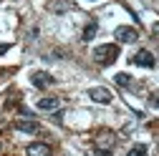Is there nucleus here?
I'll use <instances>...</instances> for the list:
<instances>
[{
    "label": "nucleus",
    "instance_id": "obj_1",
    "mask_svg": "<svg viewBox=\"0 0 159 156\" xmlns=\"http://www.w3.org/2000/svg\"><path fill=\"white\" fill-rule=\"evenodd\" d=\"M116 58H119V46H114V43H106V46L93 48V61H96V63H101V66L114 63Z\"/></svg>",
    "mask_w": 159,
    "mask_h": 156
},
{
    "label": "nucleus",
    "instance_id": "obj_2",
    "mask_svg": "<svg viewBox=\"0 0 159 156\" xmlns=\"http://www.w3.org/2000/svg\"><path fill=\"white\" fill-rule=\"evenodd\" d=\"M114 38H116L119 43H134V41H139V30L136 28H129V25H119L114 30Z\"/></svg>",
    "mask_w": 159,
    "mask_h": 156
},
{
    "label": "nucleus",
    "instance_id": "obj_3",
    "mask_svg": "<svg viewBox=\"0 0 159 156\" xmlns=\"http://www.w3.org/2000/svg\"><path fill=\"white\" fill-rule=\"evenodd\" d=\"M89 98L91 101H96V103H111V91L109 88H101V86H96V88H91L89 91Z\"/></svg>",
    "mask_w": 159,
    "mask_h": 156
},
{
    "label": "nucleus",
    "instance_id": "obj_4",
    "mask_svg": "<svg viewBox=\"0 0 159 156\" xmlns=\"http://www.w3.org/2000/svg\"><path fill=\"white\" fill-rule=\"evenodd\" d=\"M30 83H33L35 88H48V86L53 83V76H51V73H46V71H35V73H33V78H30Z\"/></svg>",
    "mask_w": 159,
    "mask_h": 156
},
{
    "label": "nucleus",
    "instance_id": "obj_5",
    "mask_svg": "<svg viewBox=\"0 0 159 156\" xmlns=\"http://www.w3.org/2000/svg\"><path fill=\"white\" fill-rule=\"evenodd\" d=\"M131 63H134V66H142V68H152V66H154V55H152L149 50H139V53L131 58Z\"/></svg>",
    "mask_w": 159,
    "mask_h": 156
},
{
    "label": "nucleus",
    "instance_id": "obj_6",
    "mask_svg": "<svg viewBox=\"0 0 159 156\" xmlns=\"http://www.w3.org/2000/svg\"><path fill=\"white\" fill-rule=\"evenodd\" d=\"M38 108H41V111H58V108H61V98H56V96L41 98V101H38Z\"/></svg>",
    "mask_w": 159,
    "mask_h": 156
},
{
    "label": "nucleus",
    "instance_id": "obj_7",
    "mask_svg": "<svg viewBox=\"0 0 159 156\" xmlns=\"http://www.w3.org/2000/svg\"><path fill=\"white\" fill-rule=\"evenodd\" d=\"M15 128H18V131H23V133H38V131H41V126H38L35 121H30V119H28V121H25V119H23V121H18Z\"/></svg>",
    "mask_w": 159,
    "mask_h": 156
},
{
    "label": "nucleus",
    "instance_id": "obj_8",
    "mask_svg": "<svg viewBox=\"0 0 159 156\" xmlns=\"http://www.w3.org/2000/svg\"><path fill=\"white\" fill-rule=\"evenodd\" d=\"M28 156H51V146L48 144H30Z\"/></svg>",
    "mask_w": 159,
    "mask_h": 156
},
{
    "label": "nucleus",
    "instance_id": "obj_9",
    "mask_svg": "<svg viewBox=\"0 0 159 156\" xmlns=\"http://www.w3.org/2000/svg\"><path fill=\"white\" fill-rule=\"evenodd\" d=\"M111 146H114V133H101L96 139V149L98 151H109Z\"/></svg>",
    "mask_w": 159,
    "mask_h": 156
},
{
    "label": "nucleus",
    "instance_id": "obj_10",
    "mask_svg": "<svg viewBox=\"0 0 159 156\" xmlns=\"http://www.w3.org/2000/svg\"><path fill=\"white\" fill-rule=\"evenodd\" d=\"M114 81H116L119 86L129 88V86H131V76H129V73H116V76H114Z\"/></svg>",
    "mask_w": 159,
    "mask_h": 156
},
{
    "label": "nucleus",
    "instance_id": "obj_11",
    "mask_svg": "<svg viewBox=\"0 0 159 156\" xmlns=\"http://www.w3.org/2000/svg\"><path fill=\"white\" fill-rule=\"evenodd\" d=\"M96 30H98V25H96V23H89V25L84 28V41H91V38L96 35Z\"/></svg>",
    "mask_w": 159,
    "mask_h": 156
},
{
    "label": "nucleus",
    "instance_id": "obj_12",
    "mask_svg": "<svg viewBox=\"0 0 159 156\" xmlns=\"http://www.w3.org/2000/svg\"><path fill=\"white\" fill-rule=\"evenodd\" d=\"M126 156H147V146H144V144H136L134 149H129Z\"/></svg>",
    "mask_w": 159,
    "mask_h": 156
},
{
    "label": "nucleus",
    "instance_id": "obj_13",
    "mask_svg": "<svg viewBox=\"0 0 159 156\" xmlns=\"http://www.w3.org/2000/svg\"><path fill=\"white\" fill-rule=\"evenodd\" d=\"M149 106L159 108V91H157V93H152V98H149Z\"/></svg>",
    "mask_w": 159,
    "mask_h": 156
},
{
    "label": "nucleus",
    "instance_id": "obj_14",
    "mask_svg": "<svg viewBox=\"0 0 159 156\" xmlns=\"http://www.w3.org/2000/svg\"><path fill=\"white\" fill-rule=\"evenodd\" d=\"M5 50H8V46H5V43H0V53H5Z\"/></svg>",
    "mask_w": 159,
    "mask_h": 156
},
{
    "label": "nucleus",
    "instance_id": "obj_15",
    "mask_svg": "<svg viewBox=\"0 0 159 156\" xmlns=\"http://www.w3.org/2000/svg\"><path fill=\"white\" fill-rule=\"evenodd\" d=\"M96 156H109V151H98V154H96Z\"/></svg>",
    "mask_w": 159,
    "mask_h": 156
}]
</instances>
